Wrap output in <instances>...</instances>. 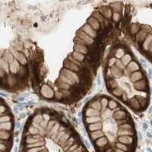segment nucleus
<instances>
[{"label":"nucleus","mask_w":152,"mask_h":152,"mask_svg":"<svg viewBox=\"0 0 152 152\" xmlns=\"http://www.w3.org/2000/svg\"><path fill=\"white\" fill-rule=\"evenodd\" d=\"M105 5L94 11L73 38V49L63 60L56 78L40 90L50 100L72 104L91 88L112 31L122 18V6Z\"/></svg>","instance_id":"1"},{"label":"nucleus","mask_w":152,"mask_h":152,"mask_svg":"<svg viewBox=\"0 0 152 152\" xmlns=\"http://www.w3.org/2000/svg\"><path fill=\"white\" fill-rule=\"evenodd\" d=\"M82 120L95 152H135L137 135L132 119L110 95L97 94L89 100Z\"/></svg>","instance_id":"2"},{"label":"nucleus","mask_w":152,"mask_h":152,"mask_svg":"<svg viewBox=\"0 0 152 152\" xmlns=\"http://www.w3.org/2000/svg\"><path fill=\"white\" fill-rule=\"evenodd\" d=\"M19 152H89L74 126L64 114L39 108L26 120Z\"/></svg>","instance_id":"3"},{"label":"nucleus","mask_w":152,"mask_h":152,"mask_svg":"<svg viewBox=\"0 0 152 152\" xmlns=\"http://www.w3.org/2000/svg\"><path fill=\"white\" fill-rule=\"evenodd\" d=\"M106 88L111 97L140 112L149 103V86L139 62L121 42L113 43L104 62Z\"/></svg>","instance_id":"4"},{"label":"nucleus","mask_w":152,"mask_h":152,"mask_svg":"<svg viewBox=\"0 0 152 152\" xmlns=\"http://www.w3.org/2000/svg\"><path fill=\"white\" fill-rule=\"evenodd\" d=\"M15 121L9 105L2 98L1 104V132L0 152H11L13 145Z\"/></svg>","instance_id":"5"}]
</instances>
